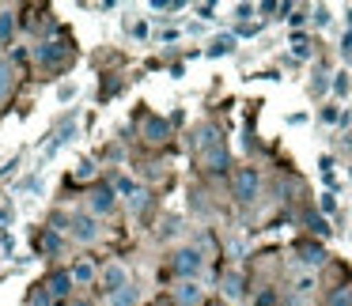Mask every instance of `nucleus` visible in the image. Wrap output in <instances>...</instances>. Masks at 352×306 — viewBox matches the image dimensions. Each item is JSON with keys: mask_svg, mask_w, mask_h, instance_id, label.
Wrapping results in <instances>:
<instances>
[{"mask_svg": "<svg viewBox=\"0 0 352 306\" xmlns=\"http://www.w3.org/2000/svg\"><path fill=\"white\" fill-rule=\"evenodd\" d=\"M137 303H140L137 283H129V287H122V291H110V306H137Z\"/></svg>", "mask_w": 352, "mask_h": 306, "instance_id": "nucleus-16", "label": "nucleus"}, {"mask_svg": "<svg viewBox=\"0 0 352 306\" xmlns=\"http://www.w3.org/2000/svg\"><path fill=\"white\" fill-rule=\"evenodd\" d=\"M148 34H152V27H148L144 19H140V23H133V38H137V42H144Z\"/></svg>", "mask_w": 352, "mask_h": 306, "instance_id": "nucleus-30", "label": "nucleus"}, {"mask_svg": "<svg viewBox=\"0 0 352 306\" xmlns=\"http://www.w3.org/2000/svg\"><path fill=\"white\" fill-rule=\"evenodd\" d=\"M12 87H16V64L0 57V102L12 95Z\"/></svg>", "mask_w": 352, "mask_h": 306, "instance_id": "nucleus-14", "label": "nucleus"}, {"mask_svg": "<svg viewBox=\"0 0 352 306\" xmlns=\"http://www.w3.org/2000/svg\"><path fill=\"white\" fill-rule=\"evenodd\" d=\"M76 132H80V125H76V121H65L61 129L54 132V140H50V144H46V152H42V163H50V159H54L57 152H61V148H69L72 140H76Z\"/></svg>", "mask_w": 352, "mask_h": 306, "instance_id": "nucleus-7", "label": "nucleus"}, {"mask_svg": "<svg viewBox=\"0 0 352 306\" xmlns=\"http://www.w3.org/2000/svg\"><path fill=\"white\" fill-rule=\"evenodd\" d=\"M197 148H201V163H205V170H223V167H228V148H223V140H220V132H216V129L201 132Z\"/></svg>", "mask_w": 352, "mask_h": 306, "instance_id": "nucleus-2", "label": "nucleus"}, {"mask_svg": "<svg viewBox=\"0 0 352 306\" xmlns=\"http://www.w3.org/2000/svg\"><path fill=\"white\" fill-rule=\"evenodd\" d=\"M311 227H314V231H318V235H329V227H326V220H318V215H314V220H311Z\"/></svg>", "mask_w": 352, "mask_h": 306, "instance_id": "nucleus-37", "label": "nucleus"}, {"mask_svg": "<svg viewBox=\"0 0 352 306\" xmlns=\"http://www.w3.org/2000/svg\"><path fill=\"white\" fill-rule=\"evenodd\" d=\"M220 287H223V298L239 303V298L246 295V280H243V272H228V276L220 280Z\"/></svg>", "mask_w": 352, "mask_h": 306, "instance_id": "nucleus-12", "label": "nucleus"}, {"mask_svg": "<svg viewBox=\"0 0 352 306\" xmlns=\"http://www.w3.org/2000/svg\"><path fill=\"white\" fill-rule=\"evenodd\" d=\"M69 276H72V287H91V283L99 280V268H95L91 257H80L76 265L69 268Z\"/></svg>", "mask_w": 352, "mask_h": 306, "instance_id": "nucleus-8", "label": "nucleus"}, {"mask_svg": "<svg viewBox=\"0 0 352 306\" xmlns=\"http://www.w3.org/2000/svg\"><path fill=\"white\" fill-rule=\"evenodd\" d=\"M160 306H175V303H160Z\"/></svg>", "mask_w": 352, "mask_h": 306, "instance_id": "nucleus-40", "label": "nucleus"}, {"mask_svg": "<svg viewBox=\"0 0 352 306\" xmlns=\"http://www.w3.org/2000/svg\"><path fill=\"white\" fill-rule=\"evenodd\" d=\"M329 306H352V283H344V287H337L333 295H329Z\"/></svg>", "mask_w": 352, "mask_h": 306, "instance_id": "nucleus-24", "label": "nucleus"}, {"mask_svg": "<svg viewBox=\"0 0 352 306\" xmlns=\"http://www.w3.org/2000/svg\"><path fill=\"white\" fill-rule=\"evenodd\" d=\"M19 193H31V197H42V178H38V170H34L31 178H23V182H19Z\"/></svg>", "mask_w": 352, "mask_h": 306, "instance_id": "nucleus-23", "label": "nucleus"}, {"mask_svg": "<svg viewBox=\"0 0 352 306\" xmlns=\"http://www.w3.org/2000/svg\"><path fill=\"white\" fill-rule=\"evenodd\" d=\"M235 16H239V19H250V16H254V4H239Z\"/></svg>", "mask_w": 352, "mask_h": 306, "instance_id": "nucleus-35", "label": "nucleus"}, {"mask_svg": "<svg viewBox=\"0 0 352 306\" xmlns=\"http://www.w3.org/2000/svg\"><path fill=\"white\" fill-rule=\"evenodd\" d=\"M326 87H329V84H326V76H322V72H318V76L311 80V91H314V95H322V91H326Z\"/></svg>", "mask_w": 352, "mask_h": 306, "instance_id": "nucleus-34", "label": "nucleus"}, {"mask_svg": "<svg viewBox=\"0 0 352 306\" xmlns=\"http://www.w3.org/2000/svg\"><path fill=\"white\" fill-rule=\"evenodd\" d=\"M311 291H314V276L311 272L296 276V295H311Z\"/></svg>", "mask_w": 352, "mask_h": 306, "instance_id": "nucleus-27", "label": "nucleus"}, {"mask_svg": "<svg viewBox=\"0 0 352 306\" xmlns=\"http://www.w3.org/2000/svg\"><path fill=\"white\" fill-rule=\"evenodd\" d=\"M65 57H69V49H65L61 42H54V38H50V42H42V46H38V61L46 64V69H54V64H61Z\"/></svg>", "mask_w": 352, "mask_h": 306, "instance_id": "nucleus-11", "label": "nucleus"}, {"mask_svg": "<svg viewBox=\"0 0 352 306\" xmlns=\"http://www.w3.org/2000/svg\"><path fill=\"white\" fill-rule=\"evenodd\" d=\"M54 99H57V106H72V102L80 99V84H76V80H65V84H57Z\"/></svg>", "mask_w": 352, "mask_h": 306, "instance_id": "nucleus-15", "label": "nucleus"}, {"mask_svg": "<svg viewBox=\"0 0 352 306\" xmlns=\"http://www.w3.org/2000/svg\"><path fill=\"white\" fill-rule=\"evenodd\" d=\"M341 49H344V54H352V34L344 38V46H341Z\"/></svg>", "mask_w": 352, "mask_h": 306, "instance_id": "nucleus-39", "label": "nucleus"}, {"mask_svg": "<svg viewBox=\"0 0 352 306\" xmlns=\"http://www.w3.org/2000/svg\"><path fill=\"white\" fill-rule=\"evenodd\" d=\"M69 235L76 238V242H87V246H91L95 238H99V220H95L91 212H76V215L69 220Z\"/></svg>", "mask_w": 352, "mask_h": 306, "instance_id": "nucleus-5", "label": "nucleus"}, {"mask_svg": "<svg viewBox=\"0 0 352 306\" xmlns=\"http://www.w3.org/2000/svg\"><path fill=\"white\" fill-rule=\"evenodd\" d=\"M170 268H175L178 280H197V276L205 272V253H201L197 246H178V250L170 253Z\"/></svg>", "mask_w": 352, "mask_h": 306, "instance_id": "nucleus-1", "label": "nucleus"}, {"mask_svg": "<svg viewBox=\"0 0 352 306\" xmlns=\"http://www.w3.org/2000/svg\"><path fill=\"white\" fill-rule=\"evenodd\" d=\"M292 54H296L299 61L311 57V42H307V34H292Z\"/></svg>", "mask_w": 352, "mask_h": 306, "instance_id": "nucleus-22", "label": "nucleus"}, {"mask_svg": "<svg viewBox=\"0 0 352 306\" xmlns=\"http://www.w3.org/2000/svg\"><path fill=\"white\" fill-rule=\"evenodd\" d=\"M118 208V193L110 189V185H95L91 193H87V212L99 220V215H110Z\"/></svg>", "mask_w": 352, "mask_h": 306, "instance_id": "nucleus-4", "label": "nucleus"}, {"mask_svg": "<svg viewBox=\"0 0 352 306\" xmlns=\"http://www.w3.org/2000/svg\"><path fill=\"white\" fill-rule=\"evenodd\" d=\"M329 87H333V95H337V99H349V95H352V72H349V69L333 72V80H329Z\"/></svg>", "mask_w": 352, "mask_h": 306, "instance_id": "nucleus-17", "label": "nucleus"}, {"mask_svg": "<svg viewBox=\"0 0 352 306\" xmlns=\"http://www.w3.org/2000/svg\"><path fill=\"white\" fill-rule=\"evenodd\" d=\"M201 298H205V287H201L197 280H178L175 306H201Z\"/></svg>", "mask_w": 352, "mask_h": 306, "instance_id": "nucleus-9", "label": "nucleus"}, {"mask_svg": "<svg viewBox=\"0 0 352 306\" xmlns=\"http://www.w3.org/2000/svg\"><path fill=\"white\" fill-rule=\"evenodd\" d=\"M329 19H333V16H329V8H322V4H318V8H314V27H326Z\"/></svg>", "mask_w": 352, "mask_h": 306, "instance_id": "nucleus-33", "label": "nucleus"}, {"mask_svg": "<svg viewBox=\"0 0 352 306\" xmlns=\"http://www.w3.org/2000/svg\"><path fill=\"white\" fill-rule=\"evenodd\" d=\"M322 121H326V125H337V121H341V110H337V106H326V110H322Z\"/></svg>", "mask_w": 352, "mask_h": 306, "instance_id": "nucleus-31", "label": "nucleus"}, {"mask_svg": "<svg viewBox=\"0 0 352 306\" xmlns=\"http://www.w3.org/2000/svg\"><path fill=\"white\" fill-rule=\"evenodd\" d=\"M46 291H50V298H54V303H69L72 276L69 272H54V276H50V283H46Z\"/></svg>", "mask_w": 352, "mask_h": 306, "instance_id": "nucleus-10", "label": "nucleus"}, {"mask_svg": "<svg viewBox=\"0 0 352 306\" xmlns=\"http://www.w3.org/2000/svg\"><path fill=\"white\" fill-rule=\"evenodd\" d=\"M0 204H4V197H0Z\"/></svg>", "mask_w": 352, "mask_h": 306, "instance_id": "nucleus-42", "label": "nucleus"}, {"mask_svg": "<svg viewBox=\"0 0 352 306\" xmlns=\"http://www.w3.org/2000/svg\"><path fill=\"white\" fill-rule=\"evenodd\" d=\"M76 178H80V182H84V178H95V163H91V159L80 163V167H76Z\"/></svg>", "mask_w": 352, "mask_h": 306, "instance_id": "nucleus-32", "label": "nucleus"}, {"mask_svg": "<svg viewBox=\"0 0 352 306\" xmlns=\"http://www.w3.org/2000/svg\"><path fill=\"white\" fill-rule=\"evenodd\" d=\"M42 246H46V253H57V250H61V235H57V231H46Z\"/></svg>", "mask_w": 352, "mask_h": 306, "instance_id": "nucleus-28", "label": "nucleus"}, {"mask_svg": "<svg viewBox=\"0 0 352 306\" xmlns=\"http://www.w3.org/2000/svg\"><path fill=\"white\" fill-rule=\"evenodd\" d=\"M167 132H170V125L163 121V117H148V121H144V137L155 140V144H160V140H167Z\"/></svg>", "mask_w": 352, "mask_h": 306, "instance_id": "nucleus-19", "label": "nucleus"}, {"mask_svg": "<svg viewBox=\"0 0 352 306\" xmlns=\"http://www.w3.org/2000/svg\"><path fill=\"white\" fill-rule=\"evenodd\" d=\"M12 34H16V16L12 12H0V46H8Z\"/></svg>", "mask_w": 352, "mask_h": 306, "instance_id": "nucleus-20", "label": "nucleus"}, {"mask_svg": "<svg viewBox=\"0 0 352 306\" xmlns=\"http://www.w3.org/2000/svg\"><path fill=\"white\" fill-rule=\"evenodd\" d=\"M110 189L118 193V200H125L133 189H137V185H133V178H114V185H110Z\"/></svg>", "mask_w": 352, "mask_h": 306, "instance_id": "nucleus-26", "label": "nucleus"}, {"mask_svg": "<svg viewBox=\"0 0 352 306\" xmlns=\"http://www.w3.org/2000/svg\"><path fill=\"white\" fill-rule=\"evenodd\" d=\"M69 306H91L87 298H69Z\"/></svg>", "mask_w": 352, "mask_h": 306, "instance_id": "nucleus-38", "label": "nucleus"}, {"mask_svg": "<svg viewBox=\"0 0 352 306\" xmlns=\"http://www.w3.org/2000/svg\"><path fill=\"white\" fill-rule=\"evenodd\" d=\"M235 46H239L235 34H216V38L208 42L205 54H208V57H228V54H235Z\"/></svg>", "mask_w": 352, "mask_h": 306, "instance_id": "nucleus-13", "label": "nucleus"}, {"mask_svg": "<svg viewBox=\"0 0 352 306\" xmlns=\"http://www.w3.org/2000/svg\"><path fill=\"white\" fill-rule=\"evenodd\" d=\"M212 12H216L212 4H197V16H201V19H212Z\"/></svg>", "mask_w": 352, "mask_h": 306, "instance_id": "nucleus-36", "label": "nucleus"}, {"mask_svg": "<svg viewBox=\"0 0 352 306\" xmlns=\"http://www.w3.org/2000/svg\"><path fill=\"white\" fill-rule=\"evenodd\" d=\"M231 189H235V200H239V204H254V200H258V193H261L258 170H254V167H239Z\"/></svg>", "mask_w": 352, "mask_h": 306, "instance_id": "nucleus-3", "label": "nucleus"}, {"mask_svg": "<svg viewBox=\"0 0 352 306\" xmlns=\"http://www.w3.org/2000/svg\"><path fill=\"white\" fill-rule=\"evenodd\" d=\"M299 261H303L307 268H318L322 261H326V250H322V246H311V242H307V246H299Z\"/></svg>", "mask_w": 352, "mask_h": 306, "instance_id": "nucleus-18", "label": "nucleus"}, {"mask_svg": "<svg viewBox=\"0 0 352 306\" xmlns=\"http://www.w3.org/2000/svg\"><path fill=\"white\" fill-rule=\"evenodd\" d=\"M27 306H54V298H50L46 287H34L31 295H27Z\"/></svg>", "mask_w": 352, "mask_h": 306, "instance_id": "nucleus-25", "label": "nucleus"}, {"mask_svg": "<svg viewBox=\"0 0 352 306\" xmlns=\"http://www.w3.org/2000/svg\"><path fill=\"white\" fill-rule=\"evenodd\" d=\"M99 280H102V287H107V295H110V291H122V287H129V265L114 257V261H110V265L99 272Z\"/></svg>", "mask_w": 352, "mask_h": 306, "instance_id": "nucleus-6", "label": "nucleus"}, {"mask_svg": "<svg viewBox=\"0 0 352 306\" xmlns=\"http://www.w3.org/2000/svg\"><path fill=\"white\" fill-rule=\"evenodd\" d=\"M349 178H352V167H349Z\"/></svg>", "mask_w": 352, "mask_h": 306, "instance_id": "nucleus-41", "label": "nucleus"}, {"mask_svg": "<svg viewBox=\"0 0 352 306\" xmlns=\"http://www.w3.org/2000/svg\"><path fill=\"white\" fill-rule=\"evenodd\" d=\"M318 208H322V212H326V215H333V212H337V197H333V193H322Z\"/></svg>", "mask_w": 352, "mask_h": 306, "instance_id": "nucleus-29", "label": "nucleus"}, {"mask_svg": "<svg viewBox=\"0 0 352 306\" xmlns=\"http://www.w3.org/2000/svg\"><path fill=\"white\" fill-rule=\"evenodd\" d=\"M125 204H129V212H133V215H140V212H144V204H148V189H140V185H137V189H133L129 197H125Z\"/></svg>", "mask_w": 352, "mask_h": 306, "instance_id": "nucleus-21", "label": "nucleus"}]
</instances>
